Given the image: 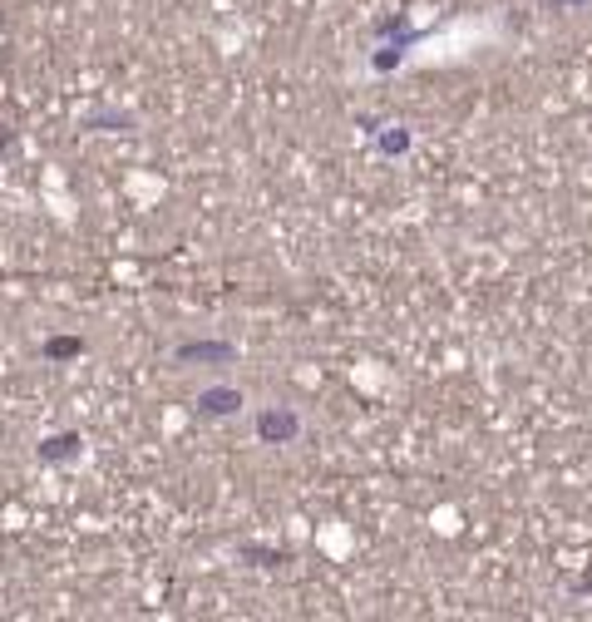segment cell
Returning <instances> with one entry per match:
<instances>
[{"mask_svg": "<svg viewBox=\"0 0 592 622\" xmlns=\"http://www.w3.org/2000/svg\"><path fill=\"white\" fill-rule=\"evenodd\" d=\"M193 365H208V371H227V365H237V346L233 341H183L178 351H173V371H193Z\"/></svg>", "mask_w": 592, "mask_h": 622, "instance_id": "cell-1", "label": "cell"}, {"mask_svg": "<svg viewBox=\"0 0 592 622\" xmlns=\"http://www.w3.org/2000/svg\"><path fill=\"white\" fill-rule=\"evenodd\" d=\"M252 430L262 445H296L301 440V415L292 405H262L252 415Z\"/></svg>", "mask_w": 592, "mask_h": 622, "instance_id": "cell-2", "label": "cell"}, {"mask_svg": "<svg viewBox=\"0 0 592 622\" xmlns=\"http://www.w3.org/2000/svg\"><path fill=\"white\" fill-rule=\"evenodd\" d=\"M243 405H247V396L237 386H202L198 396H193V410H198L202 420H227Z\"/></svg>", "mask_w": 592, "mask_h": 622, "instance_id": "cell-3", "label": "cell"}, {"mask_svg": "<svg viewBox=\"0 0 592 622\" xmlns=\"http://www.w3.org/2000/svg\"><path fill=\"white\" fill-rule=\"evenodd\" d=\"M11 143H15V134H11V129H0V153L11 149Z\"/></svg>", "mask_w": 592, "mask_h": 622, "instance_id": "cell-8", "label": "cell"}, {"mask_svg": "<svg viewBox=\"0 0 592 622\" xmlns=\"http://www.w3.org/2000/svg\"><path fill=\"white\" fill-rule=\"evenodd\" d=\"M85 351H89V346H85V336H45V341H40V356H45L50 365L79 361Z\"/></svg>", "mask_w": 592, "mask_h": 622, "instance_id": "cell-5", "label": "cell"}, {"mask_svg": "<svg viewBox=\"0 0 592 622\" xmlns=\"http://www.w3.org/2000/svg\"><path fill=\"white\" fill-rule=\"evenodd\" d=\"M243 558H252L257 569H276V563H286V553H272V548H257V544H243Z\"/></svg>", "mask_w": 592, "mask_h": 622, "instance_id": "cell-6", "label": "cell"}, {"mask_svg": "<svg viewBox=\"0 0 592 622\" xmlns=\"http://www.w3.org/2000/svg\"><path fill=\"white\" fill-rule=\"evenodd\" d=\"M134 119H124V114H104V119H85V129H128Z\"/></svg>", "mask_w": 592, "mask_h": 622, "instance_id": "cell-7", "label": "cell"}, {"mask_svg": "<svg viewBox=\"0 0 592 622\" xmlns=\"http://www.w3.org/2000/svg\"><path fill=\"white\" fill-rule=\"evenodd\" d=\"M35 454H40V464H70L85 454V440H79V430H60V435H45Z\"/></svg>", "mask_w": 592, "mask_h": 622, "instance_id": "cell-4", "label": "cell"}]
</instances>
